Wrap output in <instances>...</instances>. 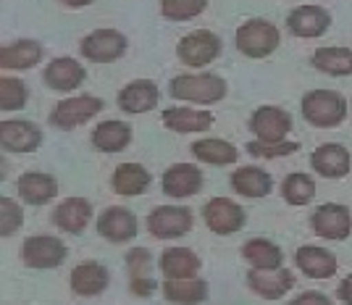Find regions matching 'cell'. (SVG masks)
Returning a JSON list of instances; mask_svg holds the SVG:
<instances>
[{"mask_svg":"<svg viewBox=\"0 0 352 305\" xmlns=\"http://www.w3.org/2000/svg\"><path fill=\"white\" fill-rule=\"evenodd\" d=\"M302 116L318 129H334L347 118V101L334 90H310L302 98Z\"/></svg>","mask_w":352,"mask_h":305,"instance_id":"6da1fadb","label":"cell"},{"mask_svg":"<svg viewBox=\"0 0 352 305\" xmlns=\"http://www.w3.org/2000/svg\"><path fill=\"white\" fill-rule=\"evenodd\" d=\"M168 92L182 103H219L226 95V82L219 74H182L171 79Z\"/></svg>","mask_w":352,"mask_h":305,"instance_id":"7a4b0ae2","label":"cell"},{"mask_svg":"<svg viewBox=\"0 0 352 305\" xmlns=\"http://www.w3.org/2000/svg\"><path fill=\"white\" fill-rule=\"evenodd\" d=\"M281 43L279 30L265 19H250L236 30V50L248 59H265Z\"/></svg>","mask_w":352,"mask_h":305,"instance_id":"3957f363","label":"cell"},{"mask_svg":"<svg viewBox=\"0 0 352 305\" xmlns=\"http://www.w3.org/2000/svg\"><path fill=\"white\" fill-rule=\"evenodd\" d=\"M69 247L53 234H32L21 245V261L34 271H47L66 261Z\"/></svg>","mask_w":352,"mask_h":305,"instance_id":"277c9868","label":"cell"},{"mask_svg":"<svg viewBox=\"0 0 352 305\" xmlns=\"http://www.w3.org/2000/svg\"><path fill=\"white\" fill-rule=\"evenodd\" d=\"M176 56L182 63H187L192 69H203L208 63L221 56V40L219 34L208 30H195L190 32L187 37H182L179 45H176Z\"/></svg>","mask_w":352,"mask_h":305,"instance_id":"5b68a950","label":"cell"},{"mask_svg":"<svg viewBox=\"0 0 352 305\" xmlns=\"http://www.w3.org/2000/svg\"><path fill=\"white\" fill-rule=\"evenodd\" d=\"M145 224L147 232L155 240H174V237L192 232L195 216L190 208H182V205H161V208L150 211Z\"/></svg>","mask_w":352,"mask_h":305,"instance_id":"8992f818","label":"cell"},{"mask_svg":"<svg viewBox=\"0 0 352 305\" xmlns=\"http://www.w3.org/2000/svg\"><path fill=\"white\" fill-rule=\"evenodd\" d=\"M103 111V101L92 98V95H76V98H66L60 101L53 114H50V124L58 129H74L87 124L89 118H95Z\"/></svg>","mask_w":352,"mask_h":305,"instance_id":"52a82bcc","label":"cell"},{"mask_svg":"<svg viewBox=\"0 0 352 305\" xmlns=\"http://www.w3.org/2000/svg\"><path fill=\"white\" fill-rule=\"evenodd\" d=\"M203 221L213 234H234L245 227V208L229 198H210L203 208Z\"/></svg>","mask_w":352,"mask_h":305,"instance_id":"ba28073f","label":"cell"},{"mask_svg":"<svg viewBox=\"0 0 352 305\" xmlns=\"http://www.w3.org/2000/svg\"><path fill=\"white\" fill-rule=\"evenodd\" d=\"M248 127L263 143H281L292 132V116L279 105H263L250 116Z\"/></svg>","mask_w":352,"mask_h":305,"instance_id":"9c48e42d","label":"cell"},{"mask_svg":"<svg viewBox=\"0 0 352 305\" xmlns=\"http://www.w3.org/2000/svg\"><path fill=\"white\" fill-rule=\"evenodd\" d=\"M126 45L118 30H95L82 40V56L95 63H113L126 53Z\"/></svg>","mask_w":352,"mask_h":305,"instance_id":"30bf717a","label":"cell"},{"mask_svg":"<svg viewBox=\"0 0 352 305\" xmlns=\"http://www.w3.org/2000/svg\"><path fill=\"white\" fill-rule=\"evenodd\" d=\"M313 232L323 240H347L352 234V213L347 205L326 203L316 208V213L310 218Z\"/></svg>","mask_w":352,"mask_h":305,"instance_id":"8fae6325","label":"cell"},{"mask_svg":"<svg viewBox=\"0 0 352 305\" xmlns=\"http://www.w3.org/2000/svg\"><path fill=\"white\" fill-rule=\"evenodd\" d=\"M248 287L263 300H281L294 287V276L287 269H252L248 274Z\"/></svg>","mask_w":352,"mask_h":305,"instance_id":"7c38bea8","label":"cell"},{"mask_svg":"<svg viewBox=\"0 0 352 305\" xmlns=\"http://www.w3.org/2000/svg\"><path fill=\"white\" fill-rule=\"evenodd\" d=\"M310 166L313 171L323 179H342V176L350 174L352 158L350 150L339 143H326V145L316 147L313 156H310Z\"/></svg>","mask_w":352,"mask_h":305,"instance_id":"4fadbf2b","label":"cell"},{"mask_svg":"<svg viewBox=\"0 0 352 305\" xmlns=\"http://www.w3.org/2000/svg\"><path fill=\"white\" fill-rule=\"evenodd\" d=\"M140 232V224L129 208H105L98 216V234L105 237L108 242H129Z\"/></svg>","mask_w":352,"mask_h":305,"instance_id":"5bb4252c","label":"cell"},{"mask_svg":"<svg viewBox=\"0 0 352 305\" xmlns=\"http://www.w3.org/2000/svg\"><path fill=\"white\" fill-rule=\"evenodd\" d=\"M161 187L168 198H176V200L192 198L203 189V171L192 163H176V166L163 171Z\"/></svg>","mask_w":352,"mask_h":305,"instance_id":"9a60e30c","label":"cell"},{"mask_svg":"<svg viewBox=\"0 0 352 305\" xmlns=\"http://www.w3.org/2000/svg\"><path fill=\"white\" fill-rule=\"evenodd\" d=\"M0 145L6 153H34L43 145V132L32 121H0Z\"/></svg>","mask_w":352,"mask_h":305,"instance_id":"2e32d148","label":"cell"},{"mask_svg":"<svg viewBox=\"0 0 352 305\" xmlns=\"http://www.w3.org/2000/svg\"><path fill=\"white\" fill-rule=\"evenodd\" d=\"M331 27V16L321 6H297L287 16V30L294 37H321Z\"/></svg>","mask_w":352,"mask_h":305,"instance_id":"e0dca14e","label":"cell"},{"mask_svg":"<svg viewBox=\"0 0 352 305\" xmlns=\"http://www.w3.org/2000/svg\"><path fill=\"white\" fill-rule=\"evenodd\" d=\"M69 284L76 297H95V295H103L111 284V274L108 269L95 261L79 263L69 276Z\"/></svg>","mask_w":352,"mask_h":305,"instance_id":"ac0fdd59","label":"cell"},{"mask_svg":"<svg viewBox=\"0 0 352 305\" xmlns=\"http://www.w3.org/2000/svg\"><path fill=\"white\" fill-rule=\"evenodd\" d=\"M158 101H161V90L150 79L129 82L118 92V108L124 114H147V111H153L158 105Z\"/></svg>","mask_w":352,"mask_h":305,"instance_id":"d6986e66","label":"cell"},{"mask_svg":"<svg viewBox=\"0 0 352 305\" xmlns=\"http://www.w3.org/2000/svg\"><path fill=\"white\" fill-rule=\"evenodd\" d=\"M43 79H45V85L50 90H56V92H72V90H76L79 85H85L87 72H85V66H82L79 61L56 59L45 66Z\"/></svg>","mask_w":352,"mask_h":305,"instance_id":"ffe728a7","label":"cell"},{"mask_svg":"<svg viewBox=\"0 0 352 305\" xmlns=\"http://www.w3.org/2000/svg\"><path fill=\"white\" fill-rule=\"evenodd\" d=\"M19 198L30 205H45L58 195V182L56 176L45 174V171H24L16 182Z\"/></svg>","mask_w":352,"mask_h":305,"instance_id":"44dd1931","label":"cell"},{"mask_svg":"<svg viewBox=\"0 0 352 305\" xmlns=\"http://www.w3.org/2000/svg\"><path fill=\"white\" fill-rule=\"evenodd\" d=\"M294 263L297 269L310 279H329V276L337 274V255L323 250L316 245H302L294 253Z\"/></svg>","mask_w":352,"mask_h":305,"instance_id":"7402d4cb","label":"cell"},{"mask_svg":"<svg viewBox=\"0 0 352 305\" xmlns=\"http://www.w3.org/2000/svg\"><path fill=\"white\" fill-rule=\"evenodd\" d=\"M92 221V203L85 198H69L53 211V224L69 234H82Z\"/></svg>","mask_w":352,"mask_h":305,"instance_id":"603a6c76","label":"cell"},{"mask_svg":"<svg viewBox=\"0 0 352 305\" xmlns=\"http://www.w3.org/2000/svg\"><path fill=\"white\" fill-rule=\"evenodd\" d=\"M213 114L210 111H195V108H166L163 111V127L182 134H195V132H206L213 127Z\"/></svg>","mask_w":352,"mask_h":305,"instance_id":"cb8c5ba5","label":"cell"},{"mask_svg":"<svg viewBox=\"0 0 352 305\" xmlns=\"http://www.w3.org/2000/svg\"><path fill=\"white\" fill-rule=\"evenodd\" d=\"M150 266H153V255L142 247H137L126 255L129 287H132V295H137V297H150L155 292V276L150 274Z\"/></svg>","mask_w":352,"mask_h":305,"instance_id":"d4e9b609","label":"cell"},{"mask_svg":"<svg viewBox=\"0 0 352 305\" xmlns=\"http://www.w3.org/2000/svg\"><path fill=\"white\" fill-rule=\"evenodd\" d=\"M150 182H153V176L140 163H121L116 171H113V176H111L113 192L124 195V198H137V195L147 192Z\"/></svg>","mask_w":352,"mask_h":305,"instance_id":"484cf974","label":"cell"},{"mask_svg":"<svg viewBox=\"0 0 352 305\" xmlns=\"http://www.w3.org/2000/svg\"><path fill=\"white\" fill-rule=\"evenodd\" d=\"M40 59H43V45L37 40H16V43L0 48V66L3 69L27 72Z\"/></svg>","mask_w":352,"mask_h":305,"instance_id":"4316f807","label":"cell"},{"mask_svg":"<svg viewBox=\"0 0 352 305\" xmlns=\"http://www.w3.org/2000/svg\"><path fill=\"white\" fill-rule=\"evenodd\" d=\"M200 271V258L190 247H168L161 255V274L166 279H190Z\"/></svg>","mask_w":352,"mask_h":305,"instance_id":"83f0119b","label":"cell"},{"mask_svg":"<svg viewBox=\"0 0 352 305\" xmlns=\"http://www.w3.org/2000/svg\"><path fill=\"white\" fill-rule=\"evenodd\" d=\"M274 187V179L268 171L258 169V166H242L232 174V189L236 195H245V198H265L271 195Z\"/></svg>","mask_w":352,"mask_h":305,"instance_id":"f1b7e54d","label":"cell"},{"mask_svg":"<svg viewBox=\"0 0 352 305\" xmlns=\"http://www.w3.org/2000/svg\"><path fill=\"white\" fill-rule=\"evenodd\" d=\"M92 145L103 153H121L132 143V127L124 121H103L92 129Z\"/></svg>","mask_w":352,"mask_h":305,"instance_id":"f546056e","label":"cell"},{"mask_svg":"<svg viewBox=\"0 0 352 305\" xmlns=\"http://www.w3.org/2000/svg\"><path fill=\"white\" fill-rule=\"evenodd\" d=\"M161 292L168 303H206L208 300V284L203 279H197V276H190V279H166Z\"/></svg>","mask_w":352,"mask_h":305,"instance_id":"4dcf8cb0","label":"cell"},{"mask_svg":"<svg viewBox=\"0 0 352 305\" xmlns=\"http://www.w3.org/2000/svg\"><path fill=\"white\" fill-rule=\"evenodd\" d=\"M192 156L200 163H208V166H229V163H236L239 150L232 143H226V140L210 137V140L192 143Z\"/></svg>","mask_w":352,"mask_h":305,"instance_id":"1f68e13d","label":"cell"},{"mask_svg":"<svg viewBox=\"0 0 352 305\" xmlns=\"http://www.w3.org/2000/svg\"><path fill=\"white\" fill-rule=\"evenodd\" d=\"M242 255L252 269H279L284 263V253L279 245L263 237H252L242 245Z\"/></svg>","mask_w":352,"mask_h":305,"instance_id":"d6a6232c","label":"cell"},{"mask_svg":"<svg viewBox=\"0 0 352 305\" xmlns=\"http://www.w3.org/2000/svg\"><path fill=\"white\" fill-rule=\"evenodd\" d=\"M313 66L329 76H350L352 50L350 48H318L313 53Z\"/></svg>","mask_w":352,"mask_h":305,"instance_id":"836d02e7","label":"cell"},{"mask_svg":"<svg viewBox=\"0 0 352 305\" xmlns=\"http://www.w3.org/2000/svg\"><path fill=\"white\" fill-rule=\"evenodd\" d=\"M281 195H284V200L289 205H308L310 200L316 198V182H313L308 174L294 171V174L284 176V182H281Z\"/></svg>","mask_w":352,"mask_h":305,"instance_id":"e575fe53","label":"cell"},{"mask_svg":"<svg viewBox=\"0 0 352 305\" xmlns=\"http://www.w3.org/2000/svg\"><path fill=\"white\" fill-rule=\"evenodd\" d=\"M27 85L16 76H3L0 79V108L3 111H21L27 105Z\"/></svg>","mask_w":352,"mask_h":305,"instance_id":"d590c367","label":"cell"},{"mask_svg":"<svg viewBox=\"0 0 352 305\" xmlns=\"http://www.w3.org/2000/svg\"><path fill=\"white\" fill-rule=\"evenodd\" d=\"M208 8V0H161V14L168 21H190Z\"/></svg>","mask_w":352,"mask_h":305,"instance_id":"8d00e7d4","label":"cell"},{"mask_svg":"<svg viewBox=\"0 0 352 305\" xmlns=\"http://www.w3.org/2000/svg\"><path fill=\"white\" fill-rule=\"evenodd\" d=\"M21 224H24V208L14 198H0V234L11 237L21 229Z\"/></svg>","mask_w":352,"mask_h":305,"instance_id":"74e56055","label":"cell"},{"mask_svg":"<svg viewBox=\"0 0 352 305\" xmlns=\"http://www.w3.org/2000/svg\"><path fill=\"white\" fill-rule=\"evenodd\" d=\"M300 150V143H263V140H252L248 143V153L252 158H284V156H292Z\"/></svg>","mask_w":352,"mask_h":305,"instance_id":"f35d334b","label":"cell"},{"mask_svg":"<svg viewBox=\"0 0 352 305\" xmlns=\"http://www.w3.org/2000/svg\"><path fill=\"white\" fill-rule=\"evenodd\" d=\"M292 305H329V297H326V295H318V292H305V295L294 297Z\"/></svg>","mask_w":352,"mask_h":305,"instance_id":"ab89813d","label":"cell"},{"mask_svg":"<svg viewBox=\"0 0 352 305\" xmlns=\"http://www.w3.org/2000/svg\"><path fill=\"white\" fill-rule=\"evenodd\" d=\"M337 297L342 303L352 305V274L342 279V284H339V290H337Z\"/></svg>","mask_w":352,"mask_h":305,"instance_id":"60d3db41","label":"cell"},{"mask_svg":"<svg viewBox=\"0 0 352 305\" xmlns=\"http://www.w3.org/2000/svg\"><path fill=\"white\" fill-rule=\"evenodd\" d=\"M63 6H69V8H85L89 3H95V0H60Z\"/></svg>","mask_w":352,"mask_h":305,"instance_id":"b9f144b4","label":"cell"}]
</instances>
